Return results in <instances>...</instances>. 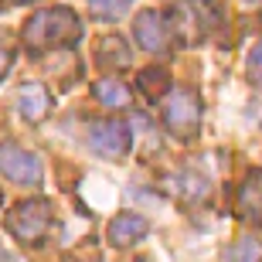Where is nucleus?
<instances>
[{
  "mask_svg": "<svg viewBox=\"0 0 262 262\" xmlns=\"http://www.w3.org/2000/svg\"><path fill=\"white\" fill-rule=\"evenodd\" d=\"M0 177L20 187H38L45 177V164L38 154H31L17 143H0Z\"/></svg>",
  "mask_w": 262,
  "mask_h": 262,
  "instance_id": "39448f33",
  "label": "nucleus"
},
{
  "mask_svg": "<svg viewBox=\"0 0 262 262\" xmlns=\"http://www.w3.org/2000/svg\"><path fill=\"white\" fill-rule=\"evenodd\" d=\"M170 191H174L181 201L194 204V201H204V198L211 194V181L198 170H177L174 181H170Z\"/></svg>",
  "mask_w": 262,
  "mask_h": 262,
  "instance_id": "f8f14e48",
  "label": "nucleus"
},
{
  "mask_svg": "<svg viewBox=\"0 0 262 262\" xmlns=\"http://www.w3.org/2000/svg\"><path fill=\"white\" fill-rule=\"evenodd\" d=\"M0 204H4V191H0Z\"/></svg>",
  "mask_w": 262,
  "mask_h": 262,
  "instance_id": "aec40b11",
  "label": "nucleus"
},
{
  "mask_svg": "<svg viewBox=\"0 0 262 262\" xmlns=\"http://www.w3.org/2000/svg\"><path fill=\"white\" fill-rule=\"evenodd\" d=\"M167 20H170V34L184 41L218 38L225 24V4L222 0H191L184 7H177L174 14H167Z\"/></svg>",
  "mask_w": 262,
  "mask_h": 262,
  "instance_id": "f03ea898",
  "label": "nucleus"
},
{
  "mask_svg": "<svg viewBox=\"0 0 262 262\" xmlns=\"http://www.w3.org/2000/svg\"><path fill=\"white\" fill-rule=\"evenodd\" d=\"M249 4H259V0H249Z\"/></svg>",
  "mask_w": 262,
  "mask_h": 262,
  "instance_id": "412c9836",
  "label": "nucleus"
},
{
  "mask_svg": "<svg viewBox=\"0 0 262 262\" xmlns=\"http://www.w3.org/2000/svg\"><path fill=\"white\" fill-rule=\"evenodd\" d=\"M146 232H150V225H146L143 214L136 211H119L113 222H109V245H116V249H133V245H140L146 238Z\"/></svg>",
  "mask_w": 262,
  "mask_h": 262,
  "instance_id": "1a4fd4ad",
  "label": "nucleus"
},
{
  "mask_svg": "<svg viewBox=\"0 0 262 262\" xmlns=\"http://www.w3.org/2000/svg\"><path fill=\"white\" fill-rule=\"evenodd\" d=\"M92 96H96V102H102L109 109H126L133 102L129 85L116 75H106V78H99V82H92Z\"/></svg>",
  "mask_w": 262,
  "mask_h": 262,
  "instance_id": "ddd939ff",
  "label": "nucleus"
},
{
  "mask_svg": "<svg viewBox=\"0 0 262 262\" xmlns=\"http://www.w3.org/2000/svg\"><path fill=\"white\" fill-rule=\"evenodd\" d=\"M96 65L102 68H129L133 65V51H129L123 34H106L96 48Z\"/></svg>",
  "mask_w": 262,
  "mask_h": 262,
  "instance_id": "9b49d317",
  "label": "nucleus"
},
{
  "mask_svg": "<svg viewBox=\"0 0 262 262\" xmlns=\"http://www.w3.org/2000/svg\"><path fill=\"white\" fill-rule=\"evenodd\" d=\"M235 214L245 225L262 228V167L259 170H249V177L242 181L238 198H235Z\"/></svg>",
  "mask_w": 262,
  "mask_h": 262,
  "instance_id": "6e6552de",
  "label": "nucleus"
},
{
  "mask_svg": "<svg viewBox=\"0 0 262 262\" xmlns=\"http://www.w3.org/2000/svg\"><path fill=\"white\" fill-rule=\"evenodd\" d=\"M51 222H55V208L48 198H28L7 211V232L20 245H41L51 232Z\"/></svg>",
  "mask_w": 262,
  "mask_h": 262,
  "instance_id": "7ed1b4c3",
  "label": "nucleus"
},
{
  "mask_svg": "<svg viewBox=\"0 0 262 262\" xmlns=\"http://www.w3.org/2000/svg\"><path fill=\"white\" fill-rule=\"evenodd\" d=\"M51 109H55V99H51V92L45 85H38V82H28V85H20L17 92V113L20 119H28V123H45V119L51 116Z\"/></svg>",
  "mask_w": 262,
  "mask_h": 262,
  "instance_id": "9d476101",
  "label": "nucleus"
},
{
  "mask_svg": "<svg viewBox=\"0 0 262 262\" xmlns=\"http://www.w3.org/2000/svg\"><path fill=\"white\" fill-rule=\"evenodd\" d=\"M10 65H14V51H10V48H0V82L7 78Z\"/></svg>",
  "mask_w": 262,
  "mask_h": 262,
  "instance_id": "a211bd4d",
  "label": "nucleus"
},
{
  "mask_svg": "<svg viewBox=\"0 0 262 262\" xmlns=\"http://www.w3.org/2000/svg\"><path fill=\"white\" fill-rule=\"evenodd\" d=\"M133 38L136 45L143 51H150V55H164V51H170V20H167V14H160V10H143V14H136L133 20Z\"/></svg>",
  "mask_w": 262,
  "mask_h": 262,
  "instance_id": "0eeeda50",
  "label": "nucleus"
},
{
  "mask_svg": "<svg viewBox=\"0 0 262 262\" xmlns=\"http://www.w3.org/2000/svg\"><path fill=\"white\" fill-rule=\"evenodd\" d=\"M245 72H249V82L255 89H262V41L249 51V61H245Z\"/></svg>",
  "mask_w": 262,
  "mask_h": 262,
  "instance_id": "f3484780",
  "label": "nucleus"
},
{
  "mask_svg": "<svg viewBox=\"0 0 262 262\" xmlns=\"http://www.w3.org/2000/svg\"><path fill=\"white\" fill-rule=\"evenodd\" d=\"M136 85L143 89L150 99H160L164 92H170V72H167L164 65H150V68H143V72H140Z\"/></svg>",
  "mask_w": 262,
  "mask_h": 262,
  "instance_id": "2eb2a0df",
  "label": "nucleus"
},
{
  "mask_svg": "<svg viewBox=\"0 0 262 262\" xmlns=\"http://www.w3.org/2000/svg\"><path fill=\"white\" fill-rule=\"evenodd\" d=\"M222 262H262V242L255 235H242L225 249Z\"/></svg>",
  "mask_w": 262,
  "mask_h": 262,
  "instance_id": "4468645a",
  "label": "nucleus"
},
{
  "mask_svg": "<svg viewBox=\"0 0 262 262\" xmlns=\"http://www.w3.org/2000/svg\"><path fill=\"white\" fill-rule=\"evenodd\" d=\"M89 146L106 160H123L133 146V129L126 119H99L89 126Z\"/></svg>",
  "mask_w": 262,
  "mask_h": 262,
  "instance_id": "423d86ee",
  "label": "nucleus"
},
{
  "mask_svg": "<svg viewBox=\"0 0 262 262\" xmlns=\"http://www.w3.org/2000/svg\"><path fill=\"white\" fill-rule=\"evenodd\" d=\"M133 7V0H89V14L96 20H119Z\"/></svg>",
  "mask_w": 262,
  "mask_h": 262,
  "instance_id": "dca6fc26",
  "label": "nucleus"
},
{
  "mask_svg": "<svg viewBox=\"0 0 262 262\" xmlns=\"http://www.w3.org/2000/svg\"><path fill=\"white\" fill-rule=\"evenodd\" d=\"M82 38V20L68 7H45L34 10L20 31V41L31 55H45L55 48H75Z\"/></svg>",
  "mask_w": 262,
  "mask_h": 262,
  "instance_id": "f257e3e1",
  "label": "nucleus"
},
{
  "mask_svg": "<svg viewBox=\"0 0 262 262\" xmlns=\"http://www.w3.org/2000/svg\"><path fill=\"white\" fill-rule=\"evenodd\" d=\"M201 96H198L194 89H174L170 96L164 99V109H160V116H164V129L177 140H184L191 143L201 129Z\"/></svg>",
  "mask_w": 262,
  "mask_h": 262,
  "instance_id": "20e7f679",
  "label": "nucleus"
},
{
  "mask_svg": "<svg viewBox=\"0 0 262 262\" xmlns=\"http://www.w3.org/2000/svg\"><path fill=\"white\" fill-rule=\"evenodd\" d=\"M14 4H31V0H14Z\"/></svg>",
  "mask_w": 262,
  "mask_h": 262,
  "instance_id": "6ab92c4d",
  "label": "nucleus"
}]
</instances>
